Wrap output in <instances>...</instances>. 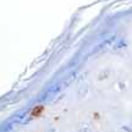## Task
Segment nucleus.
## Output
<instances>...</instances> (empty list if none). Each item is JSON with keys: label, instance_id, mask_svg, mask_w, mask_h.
<instances>
[{"label": "nucleus", "instance_id": "1", "mask_svg": "<svg viewBox=\"0 0 132 132\" xmlns=\"http://www.w3.org/2000/svg\"><path fill=\"white\" fill-rule=\"evenodd\" d=\"M40 110H42V106H38L37 109H34V110H33V115H38V113H39Z\"/></svg>", "mask_w": 132, "mask_h": 132}]
</instances>
